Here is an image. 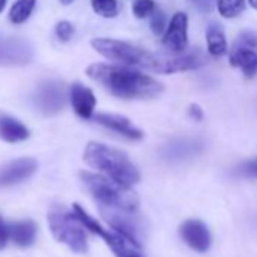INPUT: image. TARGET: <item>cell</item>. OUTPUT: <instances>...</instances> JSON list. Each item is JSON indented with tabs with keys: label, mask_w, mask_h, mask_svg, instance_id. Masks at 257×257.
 <instances>
[{
	"label": "cell",
	"mask_w": 257,
	"mask_h": 257,
	"mask_svg": "<svg viewBox=\"0 0 257 257\" xmlns=\"http://www.w3.org/2000/svg\"><path fill=\"white\" fill-rule=\"evenodd\" d=\"M38 168L35 159L22 158L7 164L0 170V186H14L28 180Z\"/></svg>",
	"instance_id": "cell-13"
},
{
	"label": "cell",
	"mask_w": 257,
	"mask_h": 257,
	"mask_svg": "<svg viewBox=\"0 0 257 257\" xmlns=\"http://www.w3.org/2000/svg\"><path fill=\"white\" fill-rule=\"evenodd\" d=\"M37 0H17L10 11V19L14 25L25 23L35 8Z\"/></svg>",
	"instance_id": "cell-20"
},
{
	"label": "cell",
	"mask_w": 257,
	"mask_h": 257,
	"mask_svg": "<svg viewBox=\"0 0 257 257\" xmlns=\"http://www.w3.org/2000/svg\"><path fill=\"white\" fill-rule=\"evenodd\" d=\"M127 257H143L140 252H135V254H131V255H127Z\"/></svg>",
	"instance_id": "cell-32"
},
{
	"label": "cell",
	"mask_w": 257,
	"mask_h": 257,
	"mask_svg": "<svg viewBox=\"0 0 257 257\" xmlns=\"http://www.w3.org/2000/svg\"><path fill=\"white\" fill-rule=\"evenodd\" d=\"M95 121L98 124H101L106 128H110V131L128 138V140H143L144 138V132L140 131V128L134 127L131 119L122 116V115H113V113H98L95 115Z\"/></svg>",
	"instance_id": "cell-15"
},
{
	"label": "cell",
	"mask_w": 257,
	"mask_h": 257,
	"mask_svg": "<svg viewBox=\"0 0 257 257\" xmlns=\"http://www.w3.org/2000/svg\"><path fill=\"white\" fill-rule=\"evenodd\" d=\"M86 74L112 95L125 100L153 98L164 91V85L156 79L124 65L92 64Z\"/></svg>",
	"instance_id": "cell-1"
},
{
	"label": "cell",
	"mask_w": 257,
	"mask_h": 257,
	"mask_svg": "<svg viewBox=\"0 0 257 257\" xmlns=\"http://www.w3.org/2000/svg\"><path fill=\"white\" fill-rule=\"evenodd\" d=\"M189 2H192V4H195V2H197V0H189Z\"/></svg>",
	"instance_id": "cell-33"
},
{
	"label": "cell",
	"mask_w": 257,
	"mask_h": 257,
	"mask_svg": "<svg viewBox=\"0 0 257 257\" xmlns=\"http://www.w3.org/2000/svg\"><path fill=\"white\" fill-rule=\"evenodd\" d=\"M150 26H152V31L156 34V35H161L167 26V17L162 11L159 10H155L152 13V22H150Z\"/></svg>",
	"instance_id": "cell-24"
},
{
	"label": "cell",
	"mask_w": 257,
	"mask_h": 257,
	"mask_svg": "<svg viewBox=\"0 0 257 257\" xmlns=\"http://www.w3.org/2000/svg\"><path fill=\"white\" fill-rule=\"evenodd\" d=\"M206 64H207V58L200 52H192L189 55L174 56V58L162 56L159 73L171 74V73H179V71L197 70V68L206 65Z\"/></svg>",
	"instance_id": "cell-14"
},
{
	"label": "cell",
	"mask_w": 257,
	"mask_h": 257,
	"mask_svg": "<svg viewBox=\"0 0 257 257\" xmlns=\"http://www.w3.org/2000/svg\"><path fill=\"white\" fill-rule=\"evenodd\" d=\"M83 161L91 168L104 173L109 179L125 188H132L141 180L138 168L132 164L128 156L106 144L91 141L85 149Z\"/></svg>",
	"instance_id": "cell-2"
},
{
	"label": "cell",
	"mask_w": 257,
	"mask_h": 257,
	"mask_svg": "<svg viewBox=\"0 0 257 257\" xmlns=\"http://www.w3.org/2000/svg\"><path fill=\"white\" fill-rule=\"evenodd\" d=\"M59 2L62 4V5H71L74 0H59Z\"/></svg>",
	"instance_id": "cell-29"
},
{
	"label": "cell",
	"mask_w": 257,
	"mask_h": 257,
	"mask_svg": "<svg viewBox=\"0 0 257 257\" xmlns=\"http://www.w3.org/2000/svg\"><path fill=\"white\" fill-rule=\"evenodd\" d=\"M242 171L246 174V176H252V177H257V159L255 161H251L248 164H245L242 167Z\"/></svg>",
	"instance_id": "cell-28"
},
{
	"label": "cell",
	"mask_w": 257,
	"mask_h": 257,
	"mask_svg": "<svg viewBox=\"0 0 257 257\" xmlns=\"http://www.w3.org/2000/svg\"><path fill=\"white\" fill-rule=\"evenodd\" d=\"M162 44L173 53H182L188 46V17L185 13H176L162 38Z\"/></svg>",
	"instance_id": "cell-12"
},
{
	"label": "cell",
	"mask_w": 257,
	"mask_h": 257,
	"mask_svg": "<svg viewBox=\"0 0 257 257\" xmlns=\"http://www.w3.org/2000/svg\"><path fill=\"white\" fill-rule=\"evenodd\" d=\"M80 179L98 204L132 212L138 210L140 200L131 188H125L101 174H94L88 171H82Z\"/></svg>",
	"instance_id": "cell-3"
},
{
	"label": "cell",
	"mask_w": 257,
	"mask_h": 257,
	"mask_svg": "<svg viewBox=\"0 0 257 257\" xmlns=\"http://www.w3.org/2000/svg\"><path fill=\"white\" fill-rule=\"evenodd\" d=\"M47 219L50 231L58 242L67 245L77 254H85L88 251L85 227L73 210H68L64 206H53Z\"/></svg>",
	"instance_id": "cell-5"
},
{
	"label": "cell",
	"mask_w": 257,
	"mask_h": 257,
	"mask_svg": "<svg viewBox=\"0 0 257 257\" xmlns=\"http://www.w3.org/2000/svg\"><path fill=\"white\" fill-rule=\"evenodd\" d=\"M67 92L64 85L55 80L43 82L35 92V104L44 115L59 113L65 106Z\"/></svg>",
	"instance_id": "cell-10"
},
{
	"label": "cell",
	"mask_w": 257,
	"mask_h": 257,
	"mask_svg": "<svg viewBox=\"0 0 257 257\" xmlns=\"http://www.w3.org/2000/svg\"><path fill=\"white\" fill-rule=\"evenodd\" d=\"M34 59V47L17 37L0 35V67H23Z\"/></svg>",
	"instance_id": "cell-9"
},
{
	"label": "cell",
	"mask_w": 257,
	"mask_h": 257,
	"mask_svg": "<svg viewBox=\"0 0 257 257\" xmlns=\"http://www.w3.org/2000/svg\"><path fill=\"white\" fill-rule=\"evenodd\" d=\"M5 5H7V0H0V13H2V11H4Z\"/></svg>",
	"instance_id": "cell-30"
},
{
	"label": "cell",
	"mask_w": 257,
	"mask_h": 257,
	"mask_svg": "<svg viewBox=\"0 0 257 257\" xmlns=\"http://www.w3.org/2000/svg\"><path fill=\"white\" fill-rule=\"evenodd\" d=\"M74 34V26L70 22H59L56 25V35L61 41L67 43Z\"/></svg>",
	"instance_id": "cell-25"
},
{
	"label": "cell",
	"mask_w": 257,
	"mask_h": 257,
	"mask_svg": "<svg viewBox=\"0 0 257 257\" xmlns=\"http://www.w3.org/2000/svg\"><path fill=\"white\" fill-rule=\"evenodd\" d=\"M180 236L192 249L206 252L212 245V234L207 225L200 219H188L180 225Z\"/></svg>",
	"instance_id": "cell-11"
},
{
	"label": "cell",
	"mask_w": 257,
	"mask_h": 257,
	"mask_svg": "<svg viewBox=\"0 0 257 257\" xmlns=\"http://www.w3.org/2000/svg\"><path fill=\"white\" fill-rule=\"evenodd\" d=\"M92 10L95 14L110 19L118 14V2L116 0H91Z\"/></svg>",
	"instance_id": "cell-22"
},
{
	"label": "cell",
	"mask_w": 257,
	"mask_h": 257,
	"mask_svg": "<svg viewBox=\"0 0 257 257\" xmlns=\"http://www.w3.org/2000/svg\"><path fill=\"white\" fill-rule=\"evenodd\" d=\"M248 2H249V5H251L252 8L257 10V0H248Z\"/></svg>",
	"instance_id": "cell-31"
},
{
	"label": "cell",
	"mask_w": 257,
	"mask_h": 257,
	"mask_svg": "<svg viewBox=\"0 0 257 257\" xmlns=\"http://www.w3.org/2000/svg\"><path fill=\"white\" fill-rule=\"evenodd\" d=\"M218 11L225 19H234L245 10V0H218Z\"/></svg>",
	"instance_id": "cell-21"
},
{
	"label": "cell",
	"mask_w": 257,
	"mask_h": 257,
	"mask_svg": "<svg viewBox=\"0 0 257 257\" xmlns=\"http://www.w3.org/2000/svg\"><path fill=\"white\" fill-rule=\"evenodd\" d=\"M207 49L212 56H222L227 53V41L222 29L218 25H210L206 31Z\"/></svg>",
	"instance_id": "cell-19"
},
{
	"label": "cell",
	"mask_w": 257,
	"mask_h": 257,
	"mask_svg": "<svg viewBox=\"0 0 257 257\" xmlns=\"http://www.w3.org/2000/svg\"><path fill=\"white\" fill-rule=\"evenodd\" d=\"M70 98L71 104L74 107V112L82 118H91L94 107H95V95L89 88L85 85L76 82L70 89Z\"/></svg>",
	"instance_id": "cell-16"
},
{
	"label": "cell",
	"mask_w": 257,
	"mask_h": 257,
	"mask_svg": "<svg viewBox=\"0 0 257 257\" xmlns=\"http://www.w3.org/2000/svg\"><path fill=\"white\" fill-rule=\"evenodd\" d=\"M10 234H8V225L5 224V221L0 216V249L5 248V245L8 243Z\"/></svg>",
	"instance_id": "cell-26"
},
{
	"label": "cell",
	"mask_w": 257,
	"mask_h": 257,
	"mask_svg": "<svg viewBox=\"0 0 257 257\" xmlns=\"http://www.w3.org/2000/svg\"><path fill=\"white\" fill-rule=\"evenodd\" d=\"M156 10V5L153 0H135V4L132 7L134 16L137 19H146Z\"/></svg>",
	"instance_id": "cell-23"
},
{
	"label": "cell",
	"mask_w": 257,
	"mask_h": 257,
	"mask_svg": "<svg viewBox=\"0 0 257 257\" xmlns=\"http://www.w3.org/2000/svg\"><path fill=\"white\" fill-rule=\"evenodd\" d=\"M188 113H189V116H191L192 119H195V121H201L203 116H204L203 109H201L198 104H191L189 109H188Z\"/></svg>",
	"instance_id": "cell-27"
},
{
	"label": "cell",
	"mask_w": 257,
	"mask_h": 257,
	"mask_svg": "<svg viewBox=\"0 0 257 257\" xmlns=\"http://www.w3.org/2000/svg\"><path fill=\"white\" fill-rule=\"evenodd\" d=\"M98 206H100L101 216L116 233L128 237L141 246L140 240H141V234H143V225H141V221L135 215L137 212L101 206V204H98Z\"/></svg>",
	"instance_id": "cell-8"
},
{
	"label": "cell",
	"mask_w": 257,
	"mask_h": 257,
	"mask_svg": "<svg viewBox=\"0 0 257 257\" xmlns=\"http://www.w3.org/2000/svg\"><path fill=\"white\" fill-rule=\"evenodd\" d=\"M230 65L240 68L245 77L257 74V34L246 31L237 37L230 52Z\"/></svg>",
	"instance_id": "cell-7"
},
{
	"label": "cell",
	"mask_w": 257,
	"mask_h": 257,
	"mask_svg": "<svg viewBox=\"0 0 257 257\" xmlns=\"http://www.w3.org/2000/svg\"><path fill=\"white\" fill-rule=\"evenodd\" d=\"M73 212L76 213V216L80 219V222L83 224V227L86 230H89L91 233L101 237L112 248V251L115 252L116 257H127L131 254L140 252L141 246L138 243H135L134 240H131L128 237H125V236H122V234H119L116 231L112 233V231H107L106 228H103V225H100L98 221H95L89 213H86L82 206L74 204Z\"/></svg>",
	"instance_id": "cell-6"
},
{
	"label": "cell",
	"mask_w": 257,
	"mask_h": 257,
	"mask_svg": "<svg viewBox=\"0 0 257 257\" xmlns=\"http://www.w3.org/2000/svg\"><path fill=\"white\" fill-rule=\"evenodd\" d=\"M94 50L109 61L121 62L131 67H141L155 73H159L162 56L153 55L141 47L132 46L124 41L110 40V38H95L91 41Z\"/></svg>",
	"instance_id": "cell-4"
},
{
	"label": "cell",
	"mask_w": 257,
	"mask_h": 257,
	"mask_svg": "<svg viewBox=\"0 0 257 257\" xmlns=\"http://www.w3.org/2000/svg\"><path fill=\"white\" fill-rule=\"evenodd\" d=\"M37 224L32 219H22L16 221L11 225H8V234L14 240L17 246L26 248L34 245L37 239Z\"/></svg>",
	"instance_id": "cell-18"
},
{
	"label": "cell",
	"mask_w": 257,
	"mask_h": 257,
	"mask_svg": "<svg viewBox=\"0 0 257 257\" xmlns=\"http://www.w3.org/2000/svg\"><path fill=\"white\" fill-rule=\"evenodd\" d=\"M0 138L7 143H20L29 138V128L17 118L0 113Z\"/></svg>",
	"instance_id": "cell-17"
}]
</instances>
